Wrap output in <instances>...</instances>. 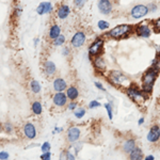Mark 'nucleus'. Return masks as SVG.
Here are the masks:
<instances>
[{"instance_id":"e433bc0d","label":"nucleus","mask_w":160,"mask_h":160,"mask_svg":"<svg viewBox=\"0 0 160 160\" xmlns=\"http://www.w3.org/2000/svg\"><path fill=\"white\" fill-rule=\"evenodd\" d=\"M94 86H95V88H96L97 90H99V91H102V92H104V93L107 92V89H106L105 86L100 81H95L94 82Z\"/></svg>"},{"instance_id":"5701e85b","label":"nucleus","mask_w":160,"mask_h":160,"mask_svg":"<svg viewBox=\"0 0 160 160\" xmlns=\"http://www.w3.org/2000/svg\"><path fill=\"white\" fill-rule=\"evenodd\" d=\"M31 111H32V113L34 115H41L43 113V105L41 102H38V100H34V102H32V104H31Z\"/></svg>"},{"instance_id":"1a4fd4ad","label":"nucleus","mask_w":160,"mask_h":160,"mask_svg":"<svg viewBox=\"0 0 160 160\" xmlns=\"http://www.w3.org/2000/svg\"><path fill=\"white\" fill-rule=\"evenodd\" d=\"M81 133L82 131L81 129L76 125H72L68 128V131H66V139H68V142L74 144L76 142L79 141V139L81 138Z\"/></svg>"},{"instance_id":"bb28decb","label":"nucleus","mask_w":160,"mask_h":160,"mask_svg":"<svg viewBox=\"0 0 160 160\" xmlns=\"http://www.w3.org/2000/svg\"><path fill=\"white\" fill-rule=\"evenodd\" d=\"M65 42H66L65 37H64L63 34H61L57 38H55V40H52V45L55 46V47H60V46H63L64 44H65Z\"/></svg>"},{"instance_id":"72a5a7b5","label":"nucleus","mask_w":160,"mask_h":160,"mask_svg":"<svg viewBox=\"0 0 160 160\" xmlns=\"http://www.w3.org/2000/svg\"><path fill=\"white\" fill-rule=\"evenodd\" d=\"M3 129H4V131H6L7 133H12V132H13V130H14V127H13L12 123L7 122V123L3 125Z\"/></svg>"},{"instance_id":"8fccbe9b","label":"nucleus","mask_w":160,"mask_h":160,"mask_svg":"<svg viewBox=\"0 0 160 160\" xmlns=\"http://www.w3.org/2000/svg\"><path fill=\"white\" fill-rule=\"evenodd\" d=\"M38 42H40V40H38V38H35V40H34V45L37 46L38 44Z\"/></svg>"},{"instance_id":"6ab92c4d","label":"nucleus","mask_w":160,"mask_h":160,"mask_svg":"<svg viewBox=\"0 0 160 160\" xmlns=\"http://www.w3.org/2000/svg\"><path fill=\"white\" fill-rule=\"evenodd\" d=\"M43 69H44V73L47 77H52L55 76L57 73V66L55 64V62L47 60L44 62V65H43Z\"/></svg>"},{"instance_id":"9d476101","label":"nucleus","mask_w":160,"mask_h":160,"mask_svg":"<svg viewBox=\"0 0 160 160\" xmlns=\"http://www.w3.org/2000/svg\"><path fill=\"white\" fill-rule=\"evenodd\" d=\"M97 9H98L100 14L106 15V16L112 14L113 12L112 0H98V2H97Z\"/></svg>"},{"instance_id":"58836bf2","label":"nucleus","mask_w":160,"mask_h":160,"mask_svg":"<svg viewBox=\"0 0 160 160\" xmlns=\"http://www.w3.org/2000/svg\"><path fill=\"white\" fill-rule=\"evenodd\" d=\"M61 55L63 57H65V58H68V57L71 55V49H69V47L63 46V48H62V50H61Z\"/></svg>"},{"instance_id":"ea45409f","label":"nucleus","mask_w":160,"mask_h":160,"mask_svg":"<svg viewBox=\"0 0 160 160\" xmlns=\"http://www.w3.org/2000/svg\"><path fill=\"white\" fill-rule=\"evenodd\" d=\"M41 160H51V153L47 152V153H42L40 156Z\"/></svg>"},{"instance_id":"6e6552de","label":"nucleus","mask_w":160,"mask_h":160,"mask_svg":"<svg viewBox=\"0 0 160 160\" xmlns=\"http://www.w3.org/2000/svg\"><path fill=\"white\" fill-rule=\"evenodd\" d=\"M86 42H87V34L84 31L81 30L75 32L74 35L71 38V45L73 46V48H76V49L82 47L86 44Z\"/></svg>"},{"instance_id":"3c124183","label":"nucleus","mask_w":160,"mask_h":160,"mask_svg":"<svg viewBox=\"0 0 160 160\" xmlns=\"http://www.w3.org/2000/svg\"><path fill=\"white\" fill-rule=\"evenodd\" d=\"M2 130H3V126H2V124L0 123V132H1Z\"/></svg>"},{"instance_id":"c756f323","label":"nucleus","mask_w":160,"mask_h":160,"mask_svg":"<svg viewBox=\"0 0 160 160\" xmlns=\"http://www.w3.org/2000/svg\"><path fill=\"white\" fill-rule=\"evenodd\" d=\"M152 26H153V29L155 32L160 33V17L152 20Z\"/></svg>"},{"instance_id":"a19ab883","label":"nucleus","mask_w":160,"mask_h":160,"mask_svg":"<svg viewBox=\"0 0 160 160\" xmlns=\"http://www.w3.org/2000/svg\"><path fill=\"white\" fill-rule=\"evenodd\" d=\"M66 154H68V160H76V156L77 155L73 153L71 149H66Z\"/></svg>"},{"instance_id":"c9c22d12","label":"nucleus","mask_w":160,"mask_h":160,"mask_svg":"<svg viewBox=\"0 0 160 160\" xmlns=\"http://www.w3.org/2000/svg\"><path fill=\"white\" fill-rule=\"evenodd\" d=\"M148 8V11L149 13H156L157 10H158V6H157V3H155V2H151V3L146 4Z\"/></svg>"},{"instance_id":"412c9836","label":"nucleus","mask_w":160,"mask_h":160,"mask_svg":"<svg viewBox=\"0 0 160 160\" xmlns=\"http://www.w3.org/2000/svg\"><path fill=\"white\" fill-rule=\"evenodd\" d=\"M61 27L59 26L58 24H53L50 26L49 28V31H48V38H50L51 41L55 40L59 37V35H61Z\"/></svg>"},{"instance_id":"39448f33","label":"nucleus","mask_w":160,"mask_h":160,"mask_svg":"<svg viewBox=\"0 0 160 160\" xmlns=\"http://www.w3.org/2000/svg\"><path fill=\"white\" fill-rule=\"evenodd\" d=\"M105 47V38L104 37H98L95 38L93 42L88 46V57L90 61L93 60V58L97 56H100L104 51Z\"/></svg>"},{"instance_id":"20e7f679","label":"nucleus","mask_w":160,"mask_h":160,"mask_svg":"<svg viewBox=\"0 0 160 160\" xmlns=\"http://www.w3.org/2000/svg\"><path fill=\"white\" fill-rule=\"evenodd\" d=\"M125 93L128 98L138 106H143L148 97V95H146L145 93L142 91L141 88H139L133 83H131L129 87L126 88Z\"/></svg>"},{"instance_id":"4be33fe9","label":"nucleus","mask_w":160,"mask_h":160,"mask_svg":"<svg viewBox=\"0 0 160 160\" xmlns=\"http://www.w3.org/2000/svg\"><path fill=\"white\" fill-rule=\"evenodd\" d=\"M128 159L129 160H144V156H143V152L142 149L137 146V148L133 149L131 153L128 155Z\"/></svg>"},{"instance_id":"f8f14e48","label":"nucleus","mask_w":160,"mask_h":160,"mask_svg":"<svg viewBox=\"0 0 160 160\" xmlns=\"http://www.w3.org/2000/svg\"><path fill=\"white\" fill-rule=\"evenodd\" d=\"M68 98L64 92H56L52 95V104L58 108H63L68 105Z\"/></svg>"},{"instance_id":"c85d7f7f","label":"nucleus","mask_w":160,"mask_h":160,"mask_svg":"<svg viewBox=\"0 0 160 160\" xmlns=\"http://www.w3.org/2000/svg\"><path fill=\"white\" fill-rule=\"evenodd\" d=\"M151 66L154 68H156V69H158V71L160 72V57L159 56H156L153 60H152Z\"/></svg>"},{"instance_id":"c03bdc74","label":"nucleus","mask_w":160,"mask_h":160,"mask_svg":"<svg viewBox=\"0 0 160 160\" xmlns=\"http://www.w3.org/2000/svg\"><path fill=\"white\" fill-rule=\"evenodd\" d=\"M22 12V8H20V7H15V9H14V14L16 15L17 17L20 16Z\"/></svg>"},{"instance_id":"a878e982","label":"nucleus","mask_w":160,"mask_h":160,"mask_svg":"<svg viewBox=\"0 0 160 160\" xmlns=\"http://www.w3.org/2000/svg\"><path fill=\"white\" fill-rule=\"evenodd\" d=\"M74 112V117L76 118H78V120H81V118H84V115L87 114V109L83 107H78L76 110L73 111Z\"/></svg>"},{"instance_id":"0eeeda50","label":"nucleus","mask_w":160,"mask_h":160,"mask_svg":"<svg viewBox=\"0 0 160 160\" xmlns=\"http://www.w3.org/2000/svg\"><path fill=\"white\" fill-rule=\"evenodd\" d=\"M148 13L149 11L146 4L139 3L131 8L129 11V15L132 19H141V18H143V17L148 16Z\"/></svg>"},{"instance_id":"09e8293b","label":"nucleus","mask_w":160,"mask_h":160,"mask_svg":"<svg viewBox=\"0 0 160 160\" xmlns=\"http://www.w3.org/2000/svg\"><path fill=\"white\" fill-rule=\"evenodd\" d=\"M156 52H157V56L160 57V45L156 46Z\"/></svg>"},{"instance_id":"a211bd4d","label":"nucleus","mask_w":160,"mask_h":160,"mask_svg":"<svg viewBox=\"0 0 160 160\" xmlns=\"http://www.w3.org/2000/svg\"><path fill=\"white\" fill-rule=\"evenodd\" d=\"M53 11L52 3L49 1H44L41 2L37 8V13L38 15H45V14H50Z\"/></svg>"},{"instance_id":"2eb2a0df","label":"nucleus","mask_w":160,"mask_h":160,"mask_svg":"<svg viewBox=\"0 0 160 160\" xmlns=\"http://www.w3.org/2000/svg\"><path fill=\"white\" fill-rule=\"evenodd\" d=\"M52 88L55 92H65L68 88V81L62 77H56L52 81Z\"/></svg>"},{"instance_id":"9b49d317","label":"nucleus","mask_w":160,"mask_h":160,"mask_svg":"<svg viewBox=\"0 0 160 160\" xmlns=\"http://www.w3.org/2000/svg\"><path fill=\"white\" fill-rule=\"evenodd\" d=\"M137 140L133 137H130V138H126L125 140H123L122 144H121V149L124 154L129 155L131 152L133 151L137 148Z\"/></svg>"},{"instance_id":"dca6fc26","label":"nucleus","mask_w":160,"mask_h":160,"mask_svg":"<svg viewBox=\"0 0 160 160\" xmlns=\"http://www.w3.org/2000/svg\"><path fill=\"white\" fill-rule=\"evenodd\" d=\"M92 64H93V66H94L95 71L100 72V73H104L106 71V68H107V62H106L105 58L102 55L93 58Z\"/></svg>"},{"instance_id":"7c9ffc66","label":"nucleus","mask_w":160,"mask_h":160,"mask_svg":"<svg viewBox=\"0 0 160 160\" xmlns=\"http://www.w3.org/2000/svg\"><path fill=\"white\" fill-rule=\"evenodd\" d=\"M66 107H68V109L69 111H75L78 108V102H77L76 100H69L68 102V105H66Z\"/></svg>"},{"instance_id":"b1692460","label":"nucleus","mask_w":160,"mask_h":160,"mask_svg":"<svg viewBox=\"0 0 160 160\" xmlns=\"http://www.w3.org/2000/svg\"><path fill=\"white\" fill-rule=\"evenodd\" d=\"M29 88H30V91L33 93V94H38L42 91V87H41L40 82L35 79L30 80V83H29Z\"/></svg>"},{"instance_id":"423d86ee","label":"nucleus","mask_w":160,"mask_h":160,"mask_svg":"<svg viewBox=\"0 0 160 160\" xmlns=\"http://www.w3.org/2000/svg\"><path fill=\"white\" fill-rule=\"evenodd\" d=\"M154 32L152 22L144 20L135 26V34L140 38H149Z\"/></svg>"},{"instance_id":"37998d69","label":"nucleus","mask_w":160,"mask_h":160,"mask_svg":"<svg viewBox=\"0 0 160 160\" xmlns=\"http://www.w3.org/2000/svg\"><path fill=\"white\" fill-rule=\"evenodd\" d=\"M59 160H68V154H66V151H62L60 154V157H59Z\"/></svg>"},{"instance_id":"49530a36","label":"nucleus","mask_w":160,"mask_h":160,"mask_svg":"<svg viewBox=\"0 0 160 160\" xmlns=\"http://www.w3.org/2000/svg\"><path fill=\"white\" fill-rule=\"evenodd\" d=\"M144 160H155V156L154 155H148L144 157Z\"/></svg>"},{"instance_id":"cd10ccee","label":"nucleus","mask_w":160,"mask_h":160,"mask_svg":"<svg viewBox=\"0 0 160 160\" xmlns=\"http://www.w3.org/2000/svg\"><path fill=\"white\" fill-rule=\"evenodd\" d=\"M97 27H98V29L100 31H108L109 30V28H110V24L107 22V20H104V19H100L97 22Z\"/></svg>"},{"instance_id":"aec40b11","label":"nucleus","mask_w":160,"mask_h":160,"mask_svg":"<svg viewBox=\"0 0 160 160\" xmlns=\"http://www.w3.org/2000/svg\"><path fill=\"white\" fill-rule=\"evenodd\" d=\"M68 100H77L79 97V90L76 86H69L65 91Z\"/></svg>"},{"instance_id":"4468645a","label":"nucleus","mask_w":160,"mask_h":160,"mask_svg":"<svg viewBox=\"0 0 160 160\" xmlns=\"http://www.w3.org/2000/svg\"><path fill=\"white\" fill-rule=\"evenodd\" d=\"M146 140L149 143H157L160 140V126L153 125L149 128L148 135H146Z\"/></svg>"},{"instance_id":"7ed1b4c3","label":"nucleus","mask_w":160,"mask_h":160,"mask_svg":"<svg viewBox=\"0 0 160 160\" xmlns=\"http://www.w3.org/2000/svg\"><path fill=\"white\" fill-rule=\"evenodd\" d=\"M107 78L110 83H112L113 86L118 88L126 89L131 84L129 77L120 69H111V71H109L107 73Z\"/></svg>"},{"instance_id":"f257e3e1","label":"nucleus","mask_w":160,"mask_h":160,"mask_svg":"<svg viewBox=\"0 0 160 160\" xmlns=\"http://www.w3.org/2000/svg\"><path fill=\"white\" fill-rule=\"evenodd\" d=\"M132 34H135V26L131 24H121L108 30L104 37L111 40L121 41L130 38Z\"/></svg>"},{"instance_id":"393cba45","label":"nucleus","mask_w":160,"mask_h":160,"mask_svg":"<svg viewBox=\"0 0 160 160\" xmlns=\"http://www.w3.org/2000/svg\"><path fill=\"white\" fill-rule=\"evenodd\" d=\"M104 107L106 111H107V115H108V118H109V120L112 121L113 120V102H111V100L110 102H107L106 104H104Z\"/></svg>"},{"instance_id":"4c0bfd02","label":"nucleus","mask_w":160,"mask_h":160,"mask_svg":"<svg viewBox=\"0 0 160 160\" xmlns=\"http://www.w3.org/2000/svg\"><path fill=\"white\" fill-rule=\"evenodd\" d=\"M81 148H82V143H81V142H79V141L73 144V149H74V152H75V154H76V155H78L79 152L81 151Z\"/></svg>"},{"instance_id":"f704fd0d","label":"nucleus","mask_w":160,"mask_h":160,"mask_svg":"<svg viewBox=\"0 0 160 160\" xmlns=\"http://www.w3.org/2000/svg\"><path fill=\"white\" fill-rule=\"evenodd\" d=\"M88 2V0H74V4L77 9H81L86 6V3Z\"/></svg>"},{"instance_id":"79ce46f5","label":"nucleus","mask_w":160,"mask_h":160,"mask_svg":"<svg viewBox=\"0 0 160 160\" xmlns=\"http://www.w3.org/2000/svg\"><path fill=\"white\" fill-rule=\"evenodd\" d=\"M10 157V155L6 151H1L0 152V160H8Z\"/></svg>"},{"instance_id":"2f4dec72","label":"nucleus","mask_w":160,"mask_h":160,"mask_svg":"<svg viewBox=\"0 0 160 160\" xmlns=\"http://www.w3.org/2000/svg\"><path fill=\"white\" fill-rule=\"evenodd\" d=\"M100 106H102L98 100L94 99V100H91V102H89V105H88V108L89 109H97V108H99Z\"/></svg>"},{"instance_id":"de8ad7c7","label":"nucleus","mask_w":160,"mask_h":160,"mask_svg":"<svg viewBox=\"0 0 160 160\" xmlns=\"http://www.w3.org/2000/svg\"><path fill=\"white\" fill-rule=\"evenodd\" d=\"M62 130H63V128H62V127H56L55 130H53V133H57V132L60 133Z\"/></svg>"},{"instance_id":"473e14b6","label":"nucleus","mask_w":160,"mask_h":160,"mask_svg":"<svg viewBox=\"0 0 160 160\" xmlns=\"http://www.w3.org/2000/svg\"><path fill=\"white\" fill-rule=\"evenodd\" d=\"M50 148H51V144L48 141L44 142L42 145H41V151H42V153H47V152H50Z\"/></svg>"},{"instance_id":"f03ea898","label":"nucleus","mask_w":160,"mask_h":160,"mask_svg":"<svg viewBox=\"0 0 160 160\" xmlns=\"http://www.w3.org/2000/svg\"><path fill=\"white\" fill-rule=\"evenodd\" d=\"M159 76V71L152 66L146 69L141 77V89L146 95H151L153 92L154 84Z\"/></svg>"},{"instance_id":"a18cd8bd","label":"nucleus","mask_w":160,"mask_h":160,"mask_svg":"<svg viewBox=\"0 0 160 160\" xmlns=\"http://www.w3.org/2000/svg\"><path fill=\"white\" fill-rule=\"evenodd\" d=\"M144 122H145V118H144L143 117H141L138 120V125L139 126H141V125H143L144 124Z\"/></svg>"},{"instance_id":"f3484780","label":"nucleus","mask_w":160,"mask_h":160,"mask_svg":"<svg viewBox=\"0 0 160 160\" xmlns=\"http://www.w3.org/2000/svg\"><path fill=\"white\" fill-rule=\"evenodd\" d=\"M69 14H71V8H69V6H68V4H65V3L60 4V6L58 7V9H57V11H56L57 17H58L59 19H61V20L66 19L69 16Z\"/></svg>"},{"instance_id":"ddd939ff","label":"nucleus","mask_w":160,"mask_h":160,"mask_svg":"<svg viewBox=\"0 0 160 160\" xmlns=\"http://www.w3.org/2000/svg\"><path fill=\"white\" fill-rule=\"evenodd\" d=\"M22 132H24L25 137L28 139V140H34L38 135L37 127H35L34 124L31 123V122L25 123L24 127H22Z\"/></svg>"}]
</instances>
